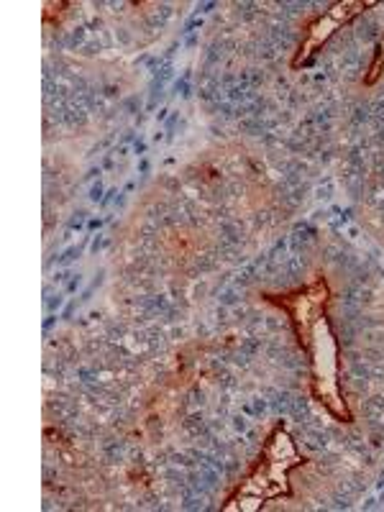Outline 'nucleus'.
<instances>
[{
    "instance_id": "1",
    "label": "nucleus",
    "mask_w": 384,
    "mask_h": 512,
    "mask_svg": "<svg viewBox=\"0 0 384 512\" xmlns=\"http://www.w3.org/2000/svg\"><path fill=\"white\" fill-rule=\"evenodd\" d=\"M267 300L290 315L300 349L308 354L313 397L328 410V415L341 423H349L351 413L341 392V379H338V344L331 320H328V300H331L328 282L318 277L305 290L267 295Z\"/></svg>"
},
{
    "instance_id": "4",
    "label": "nucleus",
    "mask_w": 384,
    "mask_h": 512,
    "mask_svg": "<svg viewBox=\"0 0 384 512\" xmlns=\"http://www.w3.org/2000/svg\"><path fill=\"white\" fill-rule=\"evenodd\" d=\"M382 67H384V39L379 41V52H377V59L372 62V67H369V75H367V85H374V82L379 80V75H382Z\"/></svg>"
},
{
    "instance_id": "2",
    "label": "nucleus",
    "mask_w": 384,
    "mask_h": 512,
    "mask_svg": "<svg viewBox=\"0 0 384 512\" xmlns=\"http://www.w3.org/2000/svg\"><path fill=\"white\" fill-rule=\"evenodd\" d=\"M300 464H305V459L297 451L292 436L285 428H277L269 436L256 469L223 505V512H256L262 510L264 502L290 497V472Z\"/></svg>"
},
{
    "instance_id": "3",
    "label": "nucleus",
    "mask_w": 384,
    "mask_h": 512,
    "mask_svg": "<svg viewBox=\"0 0 384 512\" xmlns=\"http://www.w3.org/2000/svg\"><path fill=\"white\" fill-rule=\"evenodd\" d=\"M374 6H377L374 0H367V3H364V0H338V3H333L331 8H326V11L320 13L313 24L308 26V31H305L303 44H300L295 59H292V70L305 67V64H308L320 49L326 47L336 31L349 26L356 16H361V13L369 11V8Z\"/></svg>"
}]
</instances>
